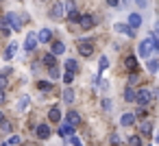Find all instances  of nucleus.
<instances>
[{"label":"nucleus","instance_id":"nucleus-17","mask_svg":"<svg viewBox=\"0 0 159 146\" xmlns=\"http://www.w3.org/2000/svg\"><path fill=\"white\" fill-rule=\"evenodd\" d=\"M48 118H50L52 122H59V120H61V111H59V107H52V109L48 111Z\"/></svg>","mask_w":159,"mask_h":146},{"label":"nucleus","instance_id":"nucleus-9","mask_svg":"<svg viewBox=\"0 0 159 146\" xmlns=\"http://www.w3.org/2000/svg\"><path fill=\"white\" fill-rule=\"evenodd\" d=\"M129 26H131V29L142 26V16H139V13H131V16H129Z\"/></svg>","mask_w":159,"mask_h":146},{"label":"nucleus","instance_id":"nucleus-23","mask_svg":"<svg viewBox=\"0 0 159 146\" xmlns=\"http://www.w3.org/2000/svg\"><path fill=\"white\" fill-rule=\"evenodd\" d=\"M126 68H129L131 72H135V70H137V59H135V57H126Z\"/></svg>","mask_w":159,"mask_h":146},{"label":"nucleus","instance_id":"nucleus-1","mask_svg":"<svg viewBox=\"0 0 159 146\" xmlns=\"http://www.w3.org/2000/svg\"><path fill=\"white\" fill-rule=\"evenodd\" d=\"M157 48H159V46L155 44V39L148 37V39H144V42L137 46V55H139V57H150V52L157 50Z\"/></svg>","mask_w":159,"mask_h":146},{"label":"nucleus","instance_id":"nucleus-25","mask_svg":"<svg viewBox=\"0 0 159 146\" xmlns=\"http://www.w3.org/2000/svg\"><path fill=\"white\" fill-rule=\"evenodd\" d=\"M26 105H29V96H22V98L18 100V111H24Z\"/></svg>","mask_w":159,"mask_h":146},{"label":"nucleus","instance_id":"nucleus-31","mask_svg":"<svg viewBox=\"0 0 159 146\" xmlns=\"http://www.w3.org/2000/svg\"><path fill=\"white\" fill-rule=\"evenodd\" d=\"M61 79H63V83H72V79H74V72H70V70H66V74H63Z\"/></svg>","mask_w":159,"mask_h":146},{"label":"nucleus","instance_id":"nucleus-10","mask_svg":"<svg viewBox=\"0 0 159 146\" xmlns=\"http://www.w3.org/2000/svg\"><path fill=\"white\" fill-rule=\"evenodd\" d=\"M116 33H124V35H129V37L135 35V31H133L129 24H116Z\"/></svg>","mask_w":159,"mask_h":146},{"label":"nucleus","instance_id":"nucleus-38","mask_svg":"<svg viewBox=\"0 0 159 146\" xmlns=\"http://www.w3.org/2000/svg\"><path fill=\"white\" fill-rule=\"evenodd\" d=\"M0 120H2V111H0Z\"/></svg>","mask_w":159,"mask_h":146},{"label":"nucleus","instance_id":"nucleus-11","mask_svg":"<svg viewBox=\"0 0 159 146\" xmlns=\"http://www.w3.org/2000/svg\"><path fill=\"white\" fill-rule=\"evenodd\" d=\"M50 52H52L55 57H59V55H63V52H66V44H61V42H55V44L50 46Z\"/></svg>","mask_w":159,"mask_h":146},{"label":"nucleus","instance_id":"nucleus-14","mask_svg":"<svg viewBox=\"0 0 159 146\" xmlns=\"http://www.w3.org/2000/svg\"><path fill=\"white\" fill-rule=\"evenodd\" d=\"M146 68H148V72H150V74H155V72L159 70V59L150 57V59H148V63H146Z\"/></svg>","mask_w":159,"mask_h":146},{"label":"nucleus","instance_id":"nucleus-22","mask_svg":"<svg viewBox=\"0 0 159 146\" xmlns=\"http://www.w3.org/2000/svg\"><path fill=\"white\" fill-rule=\"evenodd\" d=\"M44 63L50 68V66H57V59H55V55L52 52H48V55H44Z\"/></svg>","mask_w":159,"mask_h":146},{"label":"nucleus","instance_id":"nucleus-7","mask_svg":"<svg viewBox=\"0 0 159 146\" xmlns=\"http://www.w3.org/2000/svg\"><path fill=\"white\" fill-rule=\"evenodd\" d=\"M35 133H37L39 139H48V137H50V129H48V124H37Z\"/></svg>","mask_w":159,"mask_h":146},{"label":"nucleus","instance_id":"nucleus-28","mask_svg":"<svg viewBox=\"0 0 159 146\" xmlns=\"http://www.w3.org/2000/svg\"><path fill=\"white\" fill-rule=\"evenodd\" d=\"M37 87H39L42 92H50V89H52V85H50L48 81H39V83H37Z\"/></svg>","mask_w":159,"mask_h":146},{"label":"nucleus","instance_id":"nucleus-20","mask_svg":"<svg viewBox=\"0 0 159 146\" xmlns=\"http://www.w3.org/2000/svg\"><path fill=\"white\" fill-rule=\"evenodd\" d=\"M139 129H142V133H144V135H150V133H152V122H148V120H144Z\"/></svg>","mask_w":159,"mask_h":146},{"label":"nucleus","instance_id":"nucleus-4","mask_svg":"<svg viewBox=\"0 0 159 146\" xmlns=\"http://www.w3.org/2000/svg\"><path fill=\"white\" fill-rule=\"evenodd\" d=\"M76 48H79V52L83 55V57H89L92 52H94V46L87 42V39H79V44H76Z\"/></svg>","mask_w":159,"mask_h":146},{"label":"nucleus","instance_id":"nucleus-27","mask_svg":"<svg viewBox=\"0 0 159 146\" xmlns=\"http://www.w3.org/2000/svg\"><path fill=\"white\" fill-rule=\"evenodd\" d=\"M48 74H50V79H52V81H57V79H59V68H57V66H50Z\"/></svg>","mask_w":159,"mask_h":146},{"label":"nucleus","instance_id":"nucleus-37","mask_svg":"<svg viewBox=\"0 0 159 146\" xmlns=\"http://www.w3.org/2000/svg\"><path fill=\"white\" fill-rule=\"evenodd\" d=\"M5 100V92H2V87H0V103Z\"/></svg>","mask_w":159,"mask_h":146},{"label":"nucleus","instance_id":"nucleus-36","mask_svg":"<svg viewBox=\"0 0 159 146\" xmlns=\"http://www.w3.org/2000/svg\"><path fill=\"white\" fill-rule=\"evenodd\" d=\"M0 87H5V74H0Z\"/></svg>","mask_w":159,"mask_h":146},{"label":"nucleus","instance_id":"nucleus-12","mask_svg":"<svg viewBox=\"0 0 159 146\" xmlns=\"http://www.w3.org/2000/svg\"><path fill=\"white\" fill-rule=\"evenodd\" d=\"M74 133V124H70V122H66V124H61L59 126V135H63V137H68V135H72Z\"/></svg>","mask_w":159,"mask_h":146},{"label":"nucleus","instance_id":"nucleus-5","mask_svg":"<svg viewBox=\"0 0 159 146\" xmlns=\"http://www.w3.org/2000/svg\"><path fill=\"white\" fill-rule=\"evenodd\" d=\"M148 100H150V92L148 89H139V92H135V100L133 103H137V105H148Z\"/></svg>","mask_w":159,"mask_h":146},{"label":"nucleus","instance_id":"nucleus-26","mask_svg":"<svg viewBox=\"0 0 159 146\" xmlns=\"http://www.w3.org/2000/svg\"><path fill=\"white\" fill-rule=\"evenodd\" d=\"M76 68H79V63H76L74 59H68V61H66V70H70V72H74Z\"/></svg>","mask_w":159,"mask_h":146},{"label":"nucleus","instance_id":"nucleus-39","mask_svg":"<svg viewBox=\"0 0 159 146\" xmlns=\"http://www.w3.org/2000/svg\"><path fill=\"white\" fill-rule=\"evenodd\" d=\"M2 146H9V144H7V142H5V144H2Z\"/></svg>","mask_w":159,"mask_h":146},{"label":"nucleus","instance_id":"nucleus-3","mask_svg":"<svg viewBox=\"0 0 159 146\" xmlns=\"http://www.w3.org/2000/svg\"><path fill=\"white\" fill-rule=\"evenodd\" d=\"M37 44H39V42H37V33H35V31H31V33L26 35V42H24V50H29V52H31V50H35V48H37Z\"/></svg>","mask_w":159,"mask_h":146},{"label":"nucleus","instance_id":"nucleus-15","mask_svg":"<svg viewBox=\"0 0 159 146\" xmlns=\"http://www.w3.org/2000/svg\"><path fill=\"white\" fill-rule=\"evenodd\" d=\"M16 50H18V44H9V46H7V50H5V59H7V61H11V59H13V55H16Z\"/></svg>","mask_w":159,"mask_h":146},{"label":"nucleus","instance_id":"nucleus-33","mask_svg":"<svg viewBox=\"0 0 159 146\" xmlns=\"http://www.w3.org/2000/svg\"><path fill=\"white\" fill-rule=\"evenodd\" d=\"M9 146H16V144H20V135H11V139L7 142Z\"/></svg>","mask_w":159,"mask_h":146},{"label":"nucleus","instance_id":"nucleus-35","mask_svg":"<svg viewBox=\"0 0 159 146\" xmlns=\"http://www.w3.org/2000/svg\"><path fill=\"white\" fill-rule=\"evenodd\" d=\"M107 5H109V7H118V5H120V0H107Z\"/></svg>","mask_w":159,"mask_h":146},{"label":"nucleus","instance_id":"nucleus-21","mask_svg":"<svg viewBox=\"0 0 159 146\" xmlns=\"http://www.w3.org/2000/svg\"><path fill=\"white\" fill-rule=\"evenodd\" d=\"M0 133H11V122L9 120H0Z\"/></svg>","mask_w":159,"mask_h":146},{"label":"nucleus","instance_id":"nucleus-30","mask_svg":"<svg viewBox=\"0 0 159 146\" xmlns=\"http://www.w3.org/2000/svg\"><path fill=\"white\" fill-rule=\"evenodd\" d=\"M129 146H142V137H139V135H133V137L129 139Z\"/></svg>","mask_w":159,"mask_h":146},{"label":"nucleus","instance_id":"nucleus-24","mask_svg":"<svg viewBox=\"0 0 159 146\" xmlns=\"http://www.w3.org/2000/svg\"><path fill=\"white\" fill-rule=\"evenodd\" d=\"M124 100H126V103H133V100H135V92H133L131 87L124 89Z\"/></svg>","mask_w":159,"mask_h":146},{"label":"nucleus","instance_id":"nucleus-2","mask_svg":"<svg viewBox=\"0 0 159 146\" xmlns=\"http://www.w3.org/2000/svg\"><path fill=\"white\" fill-rule=\"evenodd\" d=\"M5 22H7V26H11L13 31H20V29H22V18L16 16V13H7V16H5Z\"/></svg>","mask_w":159,"mask_h":146},{"label":"nucleus","instance_id":"nucleus-19","mask_svg":"<svg viewBox=\"0 0 159 146\" xmlns=\"http://www.w3.org/2000/svg\"><path fill=\"white\" fill-rule=\"evenodd\" d=\"M68 122H70V124H79V122H81V116H79L76 111H68Z\"/></svg>","mask_w":159,"mask_h":146},{"label":"nucleus","instance_id":"nucleus-32","mask_svg":"<svg viewBox=\"0 0 159 146\" xmlns=\"http://www.w3.org/2000/svg\"><path fill=\"white\" fill-rule=\"evenodd\" d=\"M70 144H72V146H83V142H81V139H79V137H76L74 133L70 135Z\"/></svg>","mask_w":159,"mask_h":146},{"label":"nucleus","instance_id":"nucleus-6","mask_svg":"<svg viewBox=\"0 0 159 146\" xmlns=\"http://www.w3.org/2000/svg\"><path fill=\"white\" fill-rule=\"evenodd\" d=\"M76 22H79V26H81V29H85V31L94 26V18H92V16H79V20H76Z\"/></svg>","mask_w":159,"mask_h":146},{"label":"nucleus","instance_id":"nucleus-13","mask_svg":"<svg viewBox=\"0 0 159 146\" xmlns=\"http://www.w3.org/2000/svg\"><path fill=\"white\" fill-rule=\"evenodd\" d=\"M133 122H135V116H133V113H122V116H120V124H122V126H131Z\"/></svg>","mask_w":159,"mask_h":146},{"label":"nucleus","instance_id":"nucleus-29","mask_svg":"<svg viewBox=\"0 0 159 146\" xmlns=\"http://www.w3.org/2000/svg\"><path fill=\"white\" fill-rule=\"evenodd\" d=\"M98 68H100V70H107V68H109V59H107L105 55L100 57V61H98Z\"/></svg>","mask_w":159,"mask_h":146},{"label":"nucleus","instance_id":"nucleus-8","mask_svg":"<svg viewBox=\"0 0 159 146\" xmlns=\"http://www.w3.org/2000/svg\"><path fill=\"white\" fill-rule=\"evenodd\" d=\"M50 39H52V33H50L48 29H42V31L37 33V42H39V44H48Z\"/></svg>","mask_w":159,"mask_h":146},{"label":"nucleus","instance_id":"nucleus-34","mask_svg":"<svg viewBox=\"0 0 159 146\" xmlns=\"http://www.w3.org/2000/svg\"><path fill=\"white\" fill-rule=\"evenodd\" d=\"M137 81H139V76H137L135 72H131V76H129V83H131V85H135Z\"/></svg>","mask_w":159,"mask_h":146},{"label":"nucleus","instance_id":"nucleus-18","mask_svg":"<svg viewBox=\"0 0 159 146\" xmlns=\"http://www.w3.org/2000/svg\"><path fill=\"white\" fill-rule=\"evenodd\" d=\"M63 100H66L68 105H72V103H74V89H70V87H68V89L63 92Z\"/></svg>","mask_w":159,"mask_h":146},{"label":"nucleus","instance_id":"nucleus-16","mask_svg":"<svg viewBox=\"0 0 159 146\" xmlns=\"http://www.w3.org/2000/svg\"><path fill=\"white\" fill-rule=\"evenodd\" d=\"M50 16H52V18H61V16H63V5H61V2H55Z\"/></svg>","mask_w":159,"mask_h":146}]
</instances>
